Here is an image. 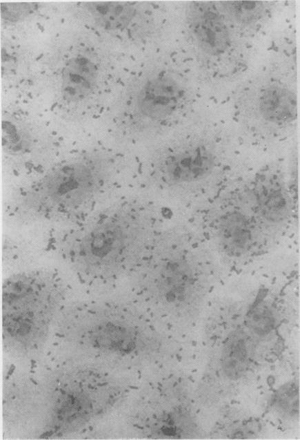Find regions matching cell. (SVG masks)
<instances>
[{"mask_svg": "<svg viewBox=\"0 0 300 440\" xmlns=\"http://www.w3.org/2000/svg\"><path fill=\"white\" fill-rule=\"evenodd\" d=\"M185 218L232 275L265 262L283 245L297 225V199L284 173L264 165L229 180L188 208Z\"/></svg>", "mask_w": 300, "mask_h": 440, "instance_id": "cell-1", "label": "cell"}, {"mask_svg": "<svg viewBox=\"0 0 300 440\" xmlns=\"http://www.w3.org/2000/svg\"><path fill=\"white\" fill-rule=\"evenodd\" d=\"M143 193L116 197L82 220L52 226L42 250L90 292H112L126 283L171 210Z\"/></svg>", "mask_w": 300, "mask_h": 440, "instance_id": "cell-2", "label": "cell"}, {"mask_svg": "<svg viewBox=\"0 0 300 440\" xmlns=\"http://www.w3.org/2000/svg\"><path fill=\"white\" fill-rule=\"evenodd\" d=\"M227 274L186 218L157 233L126 283L128 293L157 323L189 337Z\"/></svg>", "mask_w": 300, "mask_h": 440, "instance_id": "cell-3", "label": "cell"}, {"mask_svg": "<svg viewBox=\"0 0 300 440\" xmlns=\"http://www.w3.org/2000/svg\"><path fill=\"white\" fill-rule=\"evenodd\" d=\"M132 165L123 152L103 145L74 151L13 189L5 218L16 227L75 224L114 198Z\"/></svg>", "mask_w": 300, "mask_h": 440, "instance_id": "cell-4", "label": "cell"}, {"mask_svg": "<svg viewBox=\"0 0 300 440\" xmlns=\"http://www.w3.org/2000/svg\"><path fill=\"white\" fill-rule=\"evenodd\" d=\"M71 303L59 313L56 331L82 352L128 369L179 361L189 338L158 323L129 293Z\"/></svg>", "mask_w": 300, "mask_h": 440, "instance_id": "cell-5", "label": "cell"}, {"mask_svg": "<svg viewBox=\"0 0 300 440\" xmlns=\"http://www.w3.org/2000/svg\"><path fill=\"white\" fill-rule=\"evenodd\" d=\"M233 152L223 127L194 124L172 133L136 162L132 180L141 193L188 209L236 175Z\"/></svg>", "mask_w": 300, "mask_h": 440, "instance_id": "cell-6", "label": "cell"}, {"mask_svg": "<svg viewBox=\"0 0 300 440\" xmlns=\"http://www.w3.org/2000/svg\"><path fill=\"white\" fill-rule=\"evenodd\" d=\"M191 60L175 51L163 52L134 73L110 115V130L118 140H154L189 121L201 97Z\"/></svg>", "mask_w": 300, "mask_h": 440, "instance_id": "cell-7", "label": "cell"}, {"mask_svg": "<svg viewBox=\"0 0 300 440\" xmlns=\"http://www.w3.org/2000/svg\"><path fill=\"white\" fill-rule=\"evenodd\" d=\"M61 270L46 266L27 268L3 280L2 328L8 347L28 352L44 345L70 287Z\"/></svg>", "mask_w": 300, "mask_h": 440, "instance_id": "cell-8", "label": "cell"}, {"mask_svg": "<svg viewBox=\"0 0 300 440\" xmlns=\"http://www.w3.org/2000/svg\"><path fill=\"white\" fill-rule=\"evenodd\" d=\"M112 60L106 50L88 39L73 42L64 52L57 74L54 111L72 122L100 115L115 83Z\"/></svg>", "mask_w": 300, "mask_h": 440, "instance_id": "cell-9", "label": "cell"}, {"mask_svg": "<svg viewBox=\"0 0 300 440\" xmlns=\"http://www.w3.org/2000/svg\"><path fill=\"white\" fill-rule=\"evenodd\" d=\"M121 378L100 365H79L62 372L51 390L53 432L84 430L117 408L130 392Z\"/></svg>", "mask_w": 300, "mask_h": 440, "instance_id": "cell-10", "label": "cell"}, {"mask_svg": "<svg viewBox=\"0 0 300 440\" xmlns=\"http://www.w3.org/2000/svg\"><path fill=\"white\" fill-rule=\"evenodd\" d=\"M183 21L191 55L208 78L231 81L246 70L249 42L234 30L218 1L187 2Z\"/></svg>", "mask_w": 300, "mask_h": 440, "instance_id": "cell-11", "label": "cell"}, {"mask_svg": "<svg viewBox=\"0 0 300 440\" xmlns=\"http://www.w3.org/2000/svg\"><path fill=\"white\" fill-rule=\"evenodd\" d=\"M232 118L244 136L257 146L281 142L297 122L296 94L271 75L252 77L232 92Z\"/></svg>", "mask_w": 300, "mask_h": 440, "instance_id": "cell-12", "label": "cell"}, {"mask_svg": "<svg viewBox=\"0 0 300 440\" xmlns=\"http://www.w3.org/2000/svg\"><path fill=\"white\" fill-rule=\"evenodd\" d=\"M45 124L19 108L3 111L2 147L8 173L18 178L37 177L56 162L59 137Z\"/></svg>", "mask_w": 300, "mask_h": 440, "instance_id": "cell-13", "label": "cell"}, {"mask_svg": "<svg viewBox=\"0 0 300 440\" xmlns=\"http://www.w3.org/2000/svg\"><path fill=\"white\" fill-rule=\"evenodd\" d=\"M77 7L88 28L125 43L158 41L168 26L166 10L152 2L87 1Z\"/></svg>", "mask_w": 300, "mask_h": 440, "instance_id": "cell-14", "label": "cell"}, {"mask_svg": "<svg viewBox=\"0 0 300 440\" xmlns=\"http://www.w3.org/2000/svg\"><path fill=\"white\" fill-rule=\"evenodd\" d=\"M237 34L248 41L263 32L272 17L270 1H218Z\"/></svg>", "mask_w": 300, "mask_h": 440, "instance_id": "cell-15", "label": "cell"}]
</instances>
